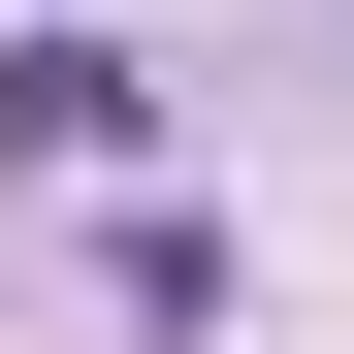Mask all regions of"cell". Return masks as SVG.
<instances>
[{
	"label": "cell",
	"instance_id": "6da1fadb",
	"mask_svg": "<svg viewBox=\"0 0 354 354\" xmlns=\"http://www.w3.org/2000/svg\"><path fill=\"white\" fill-rule=\"evenodd\" d=\"M129 129H161V65H129V32H0V161H32V194H97Z\"/></svg>",
	"mask_w": 354,
	"mask_h": 354
}]
</instances>
